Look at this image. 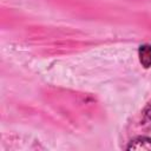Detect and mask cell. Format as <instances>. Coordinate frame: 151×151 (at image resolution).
<instances>
[{"mask_svg": "<svg viewBox=\"0 0 151 151\" xmlns=\"http://www.w3.org/2000/svg\"><path fill=\"white\" fill-rule=\"evenodd\" d=\"M138 57L140 64L145 68H149L151 66V45H142L138 50Z\"/></svg>", "mask_w": 151, "mask_h": 151, "instance_id": "obj_2", "label": "cell"}, {"mask_svg": "<svg viewBox=\"0 0 151 151\" xmlns=\"http://www.w3.org/2000/svg\"><path fill=\"white\" fill-rule=\"evenodd\" d=\"M126 150H146L151 151V138L149 137H137L132 139L129 145L126 146Z\"/></svg>", "mask_w": 151, "mask_h": 151, "instance_id": "obj_1", "label": "cell"}, {"mask_svg": "<svg viewBox=\"0 0 151 151\" xmlns=\"http://www.w3.org/2000/svg\"><path fill=\"white\" fill-rule=\"evenodd\" d=\"M142 125L146 126L147 129L151 127V101L147 104V106L143 111L142 116Z\"/></svg>", "mask_w": 151, "mask_h": 151, "instance_id": "obj_3", "label": "cell"}]
</instances>
